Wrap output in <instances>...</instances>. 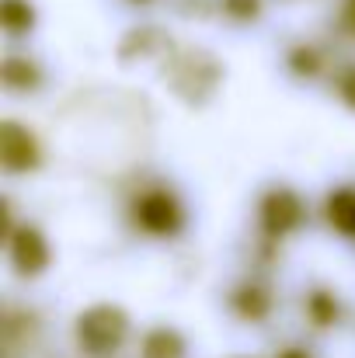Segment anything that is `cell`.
Listing matches in <instances>:
<instances>
[{"label": "cell", "instance_id": "1", "mask_svg": "<svg viewBox=\"0 0 355 358\" xmlns=\"http://www.w3.org/2000/svg\"><path fill=\"white\" fill-rule=\"evenodd\" d=\"M77 334H81V345L88 352L105 355V352L118 348V341L125 338V317L116 306H95L77 320Z\"/></svg>", "mask_w": 355, "mask_h": 358}, {"label": "cell", "instance_id": "2", "mask_svg": "<svg viewBox=\"0 0 355 358\" xmlns=\"http://www.w3.org/2000/svg\"><path fill=\"white\" fill-rule=\"evenodd\" d=\"M132 216H136V223H139L146 234H174V230L181 227V209H178V202H174L171 195H164V192L143 195V199L136 202Z\"/></svg>", "mask_w": 355, "mask_h": 358}, {"label": "cell", "instance_id": "3", "mask_svg": "<svg viewBox=\"0 0 355 358\" xmlns=\"http://www.w3.org/2000/svg\"><path fill=\"white\" fill-rule=\"evenodd\" d=\"M0 160L11 174H21L28 167H35L39 160V146H35V136L14 122H4L0 129Z\"/></svg>", "mask_w": 355, "mask_h": 358}, {"label": "cell", "instance_id": "4", "mask_svg": "<svg viewBox=\"0 0 355 358\" xmlns=\"http://www.w3.org/2000/svg\"><path fill=\"white\" fill-rule=\"evenodd\" d=\"M11 257H14V268L21 275H39L46 264H49V247L39 230L32 227H21L14 240H11Z\"/></svg>", "mask_w": 355, "mask_h": 358}, {"label": "cell", "instance_id": "5", "mask_svg": "<svg viewBox=\"0 0 355 358\" xmlns=\"http://www.w3.org/2000/svg\"><path fill=\"white\" fill-rule=\"evenodd\" d=\"M265 227L268 230H275V234H282V230H293L296 223H300V216H303V209H300V202L289 195V192H275V195H268L265 199Z\"/></svg>", "mask_w": 355, "mask_h": 358}, {"label": "cell", "instance_id": "6", "mask_svg": "<svg viewBox=\"0 0 355 358\" xmlns=\"http://www.w3.org/2000/svg\"><path fill=\"white\" fill-rule=\"evenodd\" d=\"M328 220H331L335 230L355 237V192L352 188L331 192V199H328Z\"/></svg>", "mask_w": 355, "mask_h": 358}, {"label": "cell", "instance_id": "7", "mask_svg": "<svg viewBox=\"0 0 355 358\" xmlns=\"http://www.w3.org/2000/svg\"><path fill=\"white\" fill-rule=\"evenodd\" d=\"M0 17H4V28H7V31L21 35V31H28V24H32V7H28L25 0H4Z\"/></svg>", "mask_w": 355, "mask_h": 358}, {"label": "cell", "instance_id": "8", "mask_svg": "<svg viewBox=\"0 0 355 358\" xmlns=\"http://www.w3.org/2000/svg\"><path fill=\"white\" fill-rule=\"evenodd\" d=\"M146 358H181V341L171 331H157L146 341Z\"/></svg>", "mask_w": 355, "mask_h": 358}, {"label": "cell", "instance_id": "9", "mask_svg": "<svg viewBox=\"0 0 355 358\" xmlns=\"http://www.w3.org/2000/svg\"><path fill=\"white\" fill-rule=\"evenodd\" d=\"M342 94L349 98V105H355V70L345 77V80H342Z\"/></svg>", "mask_w": 355, "mask_h": 358}, {"label": "cell", "instance_id": "10", "mask_svg": "<svg viewBox=\"0 0 355 358\" xmlns=\"http://www.w3.org/2000/svg\"><path fill=\"white\" fill-rule=\"evenodd\" d=\"M349 24L355 28V0H349Z\"/></svg>", "mask_w": 355, "mask_h": 358}]
</instances>
